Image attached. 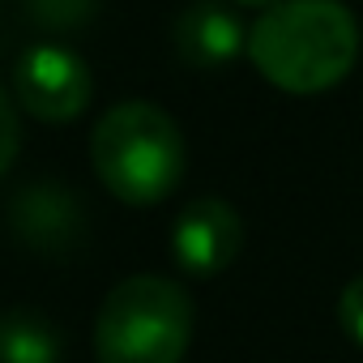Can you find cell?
I'll return each instance as SVG.
<instances>
[{"instance_id":"6da1fadb","label":"cell","mask_w":363,"mask_h":363,"mask_svg":"<svg viewBox=\"0 0 363 363\" xmlns=\"http://www.w3.org/2000/svg\"><path fill=\"white\" fill-rule=\"evenodd\" d=\"M248 60L286 94L333 90L359 60V22L342 0H282L248 26Z\"/></svg>"},{"instance_id":"7a4b0ae2","label":"cell","mask_w":363,"mask_h":363,"mask_svg":"<svg viewBox=\"0 0 363 363\" xmlns=\"http://www.w3.org/2000/svg\"><path fill=\"white\" fill-rule=\"evenodd\" d=\"M90 162L103 189L124 206H158L184 179V133L158 103H116L90 133Z\"/></svg>"},{"instance_id":"3957f363","label":"cell","mask_w":363,"mask_h":363,"mask_svg":"<svg viewBox=\"0 0 363 363\" xmlns=\"http://www.w3.org/2000/svg\"><path fill=\"white\" fill-rule=\"evenodd\" d=\"M193 342V295L175 278L133 274L94 316L99 363H179Z\"/></svg>"},{"instance_id":"277c9868","label":"cell","mask_w":363,"mask_h":363,"mask_svg":"<svg viewBox=\"0 0 363 363\" xmlns=\"http://www.w3.org/2000/svg\"><path fill=\"white\" fill-rule=\"evenodd\" d=\"M13 94L35 120L69 124V120H77L90 107L94 77H90V65L73 48H65L56 39H43V43H30L18 56V65H13Z\"/></svg>"},{"instance_id":"5b68a950","label":"cell","mask_w":363,"mask_h":363,"mask_svg":"<svg viewBox=\"0 0 363 363\" xmlns=\"http://www.w3.org/2000/svg\"><path fill=\"white\" fill-rule=\"evenodd\" d=\"M86 206L60 179H30L9 197V231L35 257H69L86 240Z\"/></svg>"},{"instance_id":"8992f818","label":"cell","mask_w":363,"mask_h":363,"mask_svg":"<svg viewBox=\"0 0 363 363\" xmlns=\"http://www.w3.org/2000/svg\"><path fill=\"white\" fill-rule=\"evenodd\" d=\"M244 248V223L231 201L223 197H197L179 210L171 227V257L189 278H214L223 274Z\"/></svg>"},{"instance_id":"52a82bcc","label":"cell","mask_w":363,"mask_h":363,"mask_svg":"<svg viewBox=\"0 0 363 363\" xmlns=\"http://www.w3.org/2000/svg\"><path fill=\"white\" fill-rule=\"evenodd\" d=\"M175 52L184 65H197V69H218V65H231L244 48H248V30H244V18L223 5V0H193V5L175 18Z\"/></svg>"},{"instance_id":"ba28073f","label":"cell","mask_w":363,"mask_h":363,"mask_svg":"<svg viewBox=\"0 0 363 363\" xmlns=\"http://www.w3.org/2000/svg\"><path fill=\"white\" fill-rule=\"evenodd\" d=\"M65 333L35 308L0 312V363H60Z\"/></svg>"},{"instance_id":"9c48e42d","label":"cell","mask_w":363,"mask_h":363,"mask_svg":"<svg viewBox=\"0 0 363 363\" xmlns=\"http://www.w3.org/2000/svg\"><path fill=\"white\" fill-rule=\"evenodd\" d=\"M22 13L30 18V26L65 35V30H82L94 22L99 0H22Z\"/></svg>"},{"instance_id":"30bf717a","label":"cell","mask_w":363,"mask_h":363,"mask_svg":"<svg viewBox=\"0 0 363 363\" xmlns=\"http://www.w3.org/2000/svg\"><path fill=\"white\" fill-rule=\"evenodd\" d=\"M18 145H22V124H18V107L9 99V90L0 86V179L9 175L13 158H18Z\"/></svg>"},{"instance_id":"8fae6325","label":"cell","mask_w":363,"mask_h":363,"mask_svg":"<svg viewBox=\"0 0 363 363\" xmlns=\"http://www.w3.org/2000/svg\"><path fill=\"white\" fill-rule=\"evenodd\" d=\"M337 320H342L346 337L363 346V274L342 291V299H337Z\"/></svg>"},{"instance_id":"7c38bea8","label":"cell","mask_w":363,"mask_h":363,"mask_svg":"<svg viewBox=\"0 0 363 363\" xmlns=\"http://www.w3.org/2000/svg\"><path fill=\"white\" fill-rule=\"evenodd\" d=\"M235 5H248V9H274V5H282V0H235Z\"/></svg>"}]
</instances>
